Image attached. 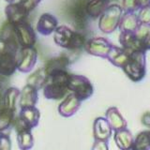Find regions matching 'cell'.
<instances>
[{"label": "cell", "instance_id": "15", "mask_svg": "<svg viewBox=\"0 0 150 150\" xmlns=\"http://www.w3.org/2000/svg\"><path fill=\"white\" fill-rule=\"evenodd\" d=\"M69 63L70 60L68 56L65 54H61L47 61V63L44 66V69L48 75L62 71H68Z\"/></svg>", "mask_w": 150, "mask_h": 150}, {"label": "cell", "instance_id": "25", "mask_svg": "<svg viewBox=\"0 0 150 150\" xmlns=\"http://www.w3.org/2000/svg\"><path fill=\"white\" fill-rule=\"evenodd\" d=\"M140 23L138 17L132 13V11H128L121 17L118 27L121 32L123 31H134Z\"/></svg>", "mask_w": 150, "mask_h": 150}, {"label": "cell", "instance_id": "37", "mask_svg": "<svg viewBox=\"0 0 150 150\" xmlns=\"http://www.w3.org/2000/svg\"><path fill=\"white\" fill-rule=\"evenodd\" d=\"M142 123L150 129V112H145L142 117Z\"/></svg>", "mask_w": 150, "mask_h": 150}, {"label": "cell", "instance_id": "31", "mask_svg": "<svg viewBox=\"0 0 150 150\" xmlns=\"http://www.w3.org/2000/svg\"><path fill=\"white\" fill-rule=\"evenodd\" d=\"M19 47L13 45L9 42L0 40V54H8V53H12V54H17L19 51Z\"/></svg>", "mask_w": 150, "mask_h": 150}, {"label": "cell", "instance_id": "9", "mask_svg": "<svg viewBox=\"0 0 150 150\" xmlns=\"http://www.w3.org/2000/svg\"><path fill=\"white\" fill-rule=\"evenodd\" d=\"M5 14L7 16V21L15 25L21 23L28 22L27 19L29 12H27L19 2H13L7 5L5 8Z\"/></svg>", "mask_w": 150, "mask_h": 150}, {"label": "cell", "instance_id": "36", "mask_svg": "<svg viewBox=\"0 0 150 150\" xmlns=\"http://www.w3.org/2000/svg\"><path fill=\"white\" fill-rule=\"evenodd\" d=\"M122 1H123V8L127 11H133L135 8H137L136 0H122Z\"/></svg>", "mask_w": 150, "mask_h": 150}, {"label": "cell", "instance_id": "3", "mask_svg": "<svg viewBox=\"0 0 150 150\" xmlns=\"http://www.w3.org/2000/svg\"><path fill=\"white\" fill-rule=\"evenodd\" d=\"M145 50L135 51L129 54V59L122 67V69L132 82H140L146 73V56Z\"/></svg>", "mask_w": 150, "mask_h": 150}, {"label": "cell", "instance_id": "28", "mask_svg": "<svg viewBox=\"0 0 150 150\" xmlns=\"http://www.w3.org/2000/svg\"><path fill=\"white\" fill-rule=\"evenodd\" d=\"M130 150H150V130H144L136 136Z\"/></svg>", "mask_w": 150, "mask_h": 150}, {"label": "cell", "instance_id": "11", "mask_svg": "<svg viewBox=\"0 0 150 150\" xmlns=\"http://www.w3.org/2000/svg\"><path fill=\"white\" fill-rule=\"evenodd\" d=\"M58 26V21L55 16L51 13H43L39 18L36 29L42 36H49L53 34Z\"/></svg>", "mask_w": 150, "mask_h": 150}, {"label": "cell", "instance_id": "30", "mask_svg": "<svg viewBox=\"0 0 150 150\" xmlns=\"http://www.w3.org/2000/svg\"><path fill=\"white\" fill-rule=\"evenodd\" d=\"M134 33L135 36L137 37V39L143 42L150 33V25L149 23H140L138 26L136 27V29L134 30Z\"/></svg>", "mask_w": 150, "mask_h": 150}, {"label": "cell", "instance_id": "12", "mask_svg": "<svg viewBox=\"0 0 150 150\" xmlns=\"http://www.w3.org/2000/svg\"><path fill=\"white\" fill-rule=\"evenodd\" d=\"M119 42L129 54L133 53L135 51L144 50L143 46V42L137 39L135 36L134 31H123L119 36Z\"/></svg>", "mask_w": 150, "mask_h": 150}, {"label": "cell", "instance_id": "5", "mask_svg": "<svg viewBox=\"0 0 150 150\" xmlns=\"http://www.w3.org/2000/svg\"><path fill=\"white\" fill-rule=\"evenodd\" d=\"M122 17V8L118 5H111L100 16L98 27L100 31L106 34L114 32L118 27Z\"/></svg>", "mask_w": 150, "mask_h": 150}, {"label": "cell", "instance_id": "40", "mask_svg": "<svg viewBox=\"0 0 150 150\" xmlns=\"http://www.w3.org/2000/svg\"><path fill=\"white\" fill-rule=\"evenodd\" d=\"M3 109V100H2V95H0V111Z\"/></svg>", "mask_w": 150, "mask_h": 150}, {"label": "cell", "instance_id": "35", "mask_svg": "<svg viewBox=\"0 0 150 150\" xmlns=\"http://www.w3.org/2000/svg\"><path fill=\"white\" fill-rule=\"evenodd\" d=\"M91 150H109V144L107 141L95 140Z\"/></svg>", "mask_w": 150, "mask_h": 150}, {"label": "cell", "instance_id": "1", "mask_svg": "<svg viewBox=\"0 0 150 150\" xmlns=\"http://www.w3.org/2000/svg\"><path fill=\"white\" fill-rule=\"evenodd\" d=\"M69 75L70 73H69V71L48 75V79L42 87L43 96L47 100H61L68 95V82Z\"/></svg>", "mask_w": 150, "mask_h": 150}, {"label": "cell", "instance_id": "20", "mask_svg": "<svg viewBox=\"0 0 150 150\" xmlns=\"http://www.w3.org/2000/svg\"><path fill=\"white\" fill-rule=\"evenodd\" d=\"M20 91V89H18L17 87H8L3 92L2 100L4 109L16 112Z\"/></svg>", "mask_w": 150, "mask_h": 150}, {"label": "cell", "instance_id": "21", "mask_svg": "<svg viewBox=\"0 0 150 150\" xmlns=\"http://www.w3.org/2000/svg\"><path fill=\"white\" fill-rule=\"evenodd\" d=\"M18 115L25 120V122L29 126V128L31 129L36 128V127L39 125L40 118V110L38 109L36 106L20 108V112H19Z\"/></svg>", "mask_w": 150, "mask_h": 150}, {"label": "cell", "instance_id": "41", "mask_svg": "<svg viewBox=\"0 0 150 150\" xmlns=\"http://www.w3.org/2000/svg\"><path fill=\"white\" fill-rule=\"evenodd\" d=\"M7 3H13V2H15L16 0H5Z\"/></svg>", "mask_w": 150, "mask_h": 150}, {"label": "cell", "instance_id": "16", "mask_svg": "<svg viewBox=\"0 0 150 150\" xmlns=\"http://www.w3.org/2000/svg\"><path fill=\"white\" fill-rule=\"evenodd\" d=\"M16 54H17L12 53L0 54V76L1 77H9L16 71Z\"/></svg>", "mask_w": 150, "mask_h": 150}, {"label": "cell", "instance_id": "34", "mask_svg": "<svg viewBox=\"0 0 150 150\" xmlns=\"http://www.w3.org/2000/svg\"><path fill=\"white\" fill-rule=\"evenodd\" d=\"M138 20L140 23H149L150 25V5L141 8L138 16Z\"/></svg>", "mask_w": 150, "mask_h": 150}, {"label": "cell", "instance_id": "32", "mask_svg": "<svg viewBox=\"0 0 150 150\" xmlns=\"http://www.w3.org/2000/svg\"><path fill=\"white\" fill-rule=\"evenodd\" d=\"M41 2V0H20L19 3H20L22 6L25 8V9L27 12H31L32 11L39 6V4Z\"/></svg>", "mask_w": 150, "mask_h": 150}, {"label": "cell", "instance_id": "6", "mask_svg": "<svg viewBox=\"0 0 150 150\" xmlns=\"http://www.w3.org/2000/svg\"><path fill=\"white\" fill-rule=\"evenodd\" d=\"M38 59V51L34 46L22 47L16 54L17 69L20 72L27 73L35 68Z\"/></svg>", "mask_w": 150, "mask_h": 150}, {"label": "cell", "instance_id": "10", "mask_svg": "<svg viewBox=\"0 0 150 150\" xmlns=\"http://www.w3.org/2000/svg\"><path fill=\"white\" fill-rule=\"evenodd\" d=\"M81 104L82 101L73 93H69L59 104L58 112L63 117H70L78 112Z\"/></svg>", "mask_w": 150, "mask_h": 150}, {"label": "cell", "instance_id": "23", "mask_svg": "<svg viewBox=\"0 0 150 150\" xmlns=\"http://www.w3.org/2000/svg\"><path fill=\"white\" fill-rule=\"evenodd\" d=\"M0 40H6V41L9 42V43L15 45V46L19 47V48H21L20 45H19L18 40H17L14 25H11V23H8V21L6 23H4L1 28H0Z\"/></svg>", "mask_w": 150, "mask_h": 150}, {"label": "cell", "instance_id": "22", "mask_svg": "<svg viewBox=\"0 0 150 150\" xmlns=\"http://www.w3.org/2000/svg\"><path fill=\"white\" fill-rule=\"evenodd\" d=\"M109 6V0H89L86 4V11L88 17L97 19Z\"/></svg>", "mask_w": 150, "mask_h": 150}, {"label": "cell", "instance_id": "29", "mask_svg": "<svg viewBox=\"0 0 150 150\" xmlns=\"http://www.w3.org/2000/svg\"><path fill=\"white\" fill-rule=\"evenodd\" d=\"M87 14L86 11V4H77L73 9V21L74 25L78 29H83L86 23Z\"/></svg>", "mask_w": 150, "mask_h": 150}, {"label": "cell", "instance_id": "39", "mask_svg": "<svg viewBox=\"0 0 150 150\" xmlns=\"http://www.w3.org/2000/svg\"><path fill=\"white\" fill-rule=\"evenodd\" d=\"M143 46L145 51L150 50V33H149V35L145 38V40L143 41Z\"/></svg>", "mask_w": 150, "mask_h": 150}, {"label": "cell", "instance_id": "17", "mask_svg": "<svg viewBox=\"0 0 150 150\" xmlns=\"http://www.w3.org/2000/svg\"><path fill=\"white\" fill-rule=\"evenodd\" d=\"M105 118L107 119L108 123L110 124L112 129L114 131L125 129L128 126L126 119L116 107L108 108L105 112Z\"/></svg>", "mask_w": 150, "mask_h": 150}, {"label": "cell", "instance_id": "8", "mask_svg": "<svg viewBox=\"0 0 150 150\" xmlns=\"http://www.w3.org/2000/svg\"><path fill=\"white\" fill-rule=\"evenodd\" d=\"M19 45L22 47L35 46L37 41V35L34 28L28 22L21 23L14 25Z\"/></svg>", "mask_w": 150, "mask_h": 150}, {"label": "cell", "instance_id": "18", "mask_svg": "<svg viewBox=\"0 0 150 150\" xmlns=\"http://www.w3.org/2000/svg\"><path fill=\"white\" fill-rule=\"evenodd\" d=\"M115 143L120 150H130L133 144V135L128 128L118 129L114 134Z\"/></svg>", "mask_w": 150, "mask_h": 150}, {"label": "cell", "instance_id": "4", "mask_svg": "<svg viewBox=\"0 0 150 150\" xmlns=\"http://www.w3.org/2000/svg\"><path fill=\"white\" fill-rule=\"evenodd\" d=\"M68 89L70 93H73L81 101L88 100L94 93V87L90 80L83 75L78 74L69 75Z\"/></svg>", "mask_w": 150, "mask_h": 150}, {"label": "cell", "instance_id": "13", "mask_svg": "<svg viewBox=\"0 0 150 150\" xmlns=\"http://www.w3.org/2000/svg\"><path fill=\"white\" fill-rule=\"evenodd\" d=\"M112 129L105 117H97L93 124V135L95 140L109 141Z\"/></svg>", "mask_w": 150, "mask_h": 150}, {"label": "cell", "instance_id": "14", "mask_svg": "<svg viewBox=\"0 0 150 150\" xmlns=\"http://www.w3.org/2000/svg\"><path fill=\"white\" fill-rule=\"evenodd\" d=\"M38 89L30 84H25L20 91V96H19L18 105L20 108L25 107H32L36 106L39 100V93Z\"/></svg>", "mask_w": 150, "mask_h": 150}, {"label": "cell", "instance_id": "19", "mask_svg": "<svg viewBox=\"0 0 150 150\" xmlns=\"http://www.w3.org/2000/svg\"><path fill=\"white\" fill-rule=\"evenodd\" d=\"M129 54L122 47H117L112 45L107 54L106 59H108L110 62L115 66V67L121 68L126 64V62L129 59Z\"/></svg>", "mask_w": 150, "mask_h": 150}, {"label": "cell", "instance_id": "2", "mask_svg": "<svg viewBox=\"0 0 150 150\" xmlns=\"http://www.w3.org/2000/svg\"><path fill=\"white\" fill-rule=\"evenodd\" d=\"M55 44L67 50H78L83 47L86 38L81 32L74 31L66 25H60L54 32Z\"/></svg>", "mask_w": 150, "mask_h": 150}, {"label": "cell", "instance_id": "27", "mask_svg": "<svg viewBox=\"0 0 150 150\" xmlns=\"http://www.w3.org/2000/svg\"><path fill=\"white\" fill-rule=\"evenodd\" d=\"M18 147L21 150H30L34 146V137L31 129H25L17 132Z\"/></svg>", "mask_w": 150, "mask_h": 150}, {"label": "cell", "instance_id": "26", "mask_svg": "<svg viewBox=\"0 0 150 150\" xmlns=\"http://www.w3.org/2000/svg\"><path fill=\"white\" fill-rule=\"evenodd\" d=\"M16 116V112L3 109L0 111V132L6 133L7 130L13 128V122Z\"/></svg>", "mask_w": 150, "mask_h": 150}, {"label": "cell", "instance_id": "7", "mask_svg": "<svg viewBox=\"0 0 150 150\" xmlns=\"http://www.w3.org/2000/svg\"><path fill=\"white\" fill-rule=\"evenodd\" d=\"M112 44L105 38H92L86 41L83 48L87 54L98 56V57L106 58Z\"/></svg>", "mask_w": 150, "mask_h": 150}, {"label": "cell", "instance_id": "42", "mask_svg": "<svg viewBox=\"0 0 150 150\" xmlns=\"http://www.w3.org/2000/svg\"><path fill=\"white\" fill-rule=\"evenodd\" d=\"M1 90H2V89H1V84H0V95H1Z\"/></svg>", "mask_w": 150, "mask_h": 150}, {"label": "cell", "instance_id": "33", "mask_svg": "<svg viewBox=\"0 0 150 150\" xmlns=\"http://www.w3.org/2000/svg\"><path fill=\"white\" fill-rule=\"evenodd\" d=\"M11 140L7 133L0 132V150H11Z\"/></svg>", "mask_w": 150, "mask_h": 150}, {"label": "cell", "instance_id": "24", "mask_svg": "<svg viewBox=\"0 0 150 150\" xmlns=\"http://www.w3.org/2000/svg\"><path fill=\"white\" fill-rule=\"evenodd\" d=\"M47 79H48V74L46 73V70L43 68L38 69L35 72H33L29 77L27 78L26 83L34 86L38 90H40L45 84Z\"/></svg>", "mask_w": 150, "mask_h": 150}, {"label": "cell", "instance_id": "38", "mask_svg": "<svg viewBox=\"0 0 150 150\" xmlns=\"http://www.w3.org/2000/svg\"><path fill=\"white\" fill-rule=\"evenodd\" d=\"M150 5V0H136V6L137 8H142L144 7H146Z\"/></svg>", "mask_w": 150, "mask_h": 150}]
</instances>
